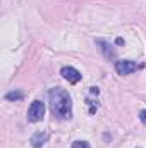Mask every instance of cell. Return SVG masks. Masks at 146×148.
<instances>
[{
    "label": "cell",
    "mask_w": 146,
    "mask_h": 148,
    "mask_svg": "<svg viewBox=\"0 0 146 148\" xmlns=\"http://www.w3.org/2000/svg\"><path fill=\"white\" fill-rule=\"evenodd\" d=\"M60 74H62V77H64V79H67V81H69V83H72V84H76V83H79V81H81V73H79L77 69L71 67V66L62 67V69H60Z\"/></svg>",
    "instance_id": "obj_4"
},
{
    "label": "cell",
    "mask_w": 146,
    "mask_h": 148,
    "mask_svg": "<svg viewBox=\"0 0 146 148\" xmlns=\"http://www.w3.org/2000/svg\"><path fill=\"white\" fill-rule=\"evenodd\" d=\"M138 69H139V66L134 60H115V71L120 74V76L132 74L134 71H138Z\"/></svg>",
    "instance_id": "obj_3"
},
{
    "label": "cell",
    "mask_w": 146,
    "mask_h": 148,
    "mask_svg": "<svg viewBox=\"0 0 146 148\" xmlns=\"http://www.w3.org/2000/svg\"><path fill=\"white\" fill-rule=\"evenodd\" d=\"M48 133H43V131H38V133H35L33 136H31V145H33V148H41L46 141H48Z\"/></svg>",
    "instance_id": "obj_5"
},
{
    "label": "cell",
    "mask_w": 146,
    "mask_h": 148,
    "mask_svg": "<svg viewBox=\"0 0 146 148\" xmlns=\"http://www.w3.org/2000/svg\"><path fill=\"white\" fill-rule=\"evenodd\" d=\"M115 43H117V45H122V43H124V40H122V38H117V40H115Z\"/></svg>",
    "instance_id": "obj_10"
},
{
    "label": "cell",
    "mask_w": 146,
    "mask_h": 148,
    "mask_svg": "<svg viewBox=\"0 0 146 148\" xmlns=\"http://www.w3.org/2000/svg\"><path fill=\"white\" fill-rule=\"evenodd\" d=\"M96 45L100 47V50L103 52V55H105L107 59H115V50L110 47L105 40H96Z\"/></svg>",
    "instance_id": "obj_6"
},
{
    "label": "cell",
    "mask_w": 146,
    "mask_h": 148,
    "mask_svg": "<svg viewBox=\"0 0 146 148\" xmlns=\"http://www.w3.org/2000/svg\"><path fill=\"white\" fill-rule=\"evenodd\" d=\"M139 119H141V122H143V124H146V110L139 112Z\"/></svg>",
    "instance_id": "obj_9"
},
{
    "label": "cell",
    "mask_w": 146,
    "mask_h": 148,
    "mask_svg": "<svg viewBox=\"0 0 146 148\" xmlns=\"http://www.w3.org/2000/svg\"><path fill=\"white\" fill-rule=\"evenodd\" d=\"M91 93H95V95H98V88H95V86H93V88H91Z\"/></svg>",
    "instance_id": "obj_11"
},
{
    "label": "cell",
    "mask_w": 146,
    "mask_h": 148,
    "mask_svg": "<svg viewBox=\"0 0 146 148\" xmlns=\"http://www.w3.org/2000/svg\"><path fill=\"white\" fill-rule=\"evenodd\" d=\"M72 148H91V147H89L88 141H74Z\"/></svg>",
    "instance_id": "obj_8"
},
{
    "label": "cell",
    "mask_w": 146,
    "mask_h": 148,
    "mask_svg": "<svg viewBox=\"0 0 146 148\" xmlns=\"http://www.w3.org/2000/svg\"><path fill=\"white\" fill-rule=\"evenodd\" d=\"M43 115H45V103L40 102V100H35L28 109V121L38 122V121L43 119Z\"/></svg>",
    "instance_id": "obj_2"
},
{
    "label": "cell",
    "mask_w": 146,
    "mask_h": 148,
    "mask_svg": "<svg viewBox=\"0 0 146 148\" xmlns=\"http://www.w3.org/2000/svg\"><path fill=\"white\" fill-rule=\"evenodd\" d=\"M48 102H50V110L57 119L67 121L72 117V100L64 88L59 86L52 88L48 91Z\"/></svg>",
    "instance_id": "obj_1"
},
{
    "label": "cell",
    "mask_w": 146,
    "mask_h": 148,
    "mask_svg": "<svg viewBox=\"0 0 146 148\" xmlns=\"http://www.w3.org/2000/svg\"><path fill=\"white\" fill-rule=\"evenodd\" d=\"M23 97H24L23 91H10V93L5 95V100H9V102H17V100H21Z\"/></svg>",
    "instance_id": "obj_7"
}]
</instances>
